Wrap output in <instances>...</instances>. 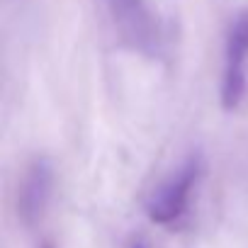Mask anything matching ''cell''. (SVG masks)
Wrapping results in <instances>:
<instances>
[{"label":"cell","instance_id":"1","mask_svg":"<svg viewBox=\"0 0 248 248\" xmlns=\"http://www.w3.org/2000/svg\"><path fill=\"white\" fill-rule=\"evenodd\" d=\"M202 156L192 154L187 156L166 180H161L146 197V214L154 224H173L178 221L190 202V195L202 175Z\"/></svg>","mask_w":248,"mask_h":248},{"label":"cell","instance_id":"4","mask_svg":"<svg viewBox=\"0 0 248 248\" xmlns=\"http://www.w3.org/2000/svg\"><path fill=\"white\" fill-rule=\"evenodd\" d=\"M107 5L124 39L139 49H149V44L156 42L158 30L144 0H107Z\"/></svg>","mask_w":248,"mask_h":248},{"label":"cell","instance_id":"5","mask_svg":"<svg viewBox=\"0 0 248 248\" xmlns=\"http://www.w3.org/2000/svg\"><path fill=\"white\" fill-rule=\"evenodd\" d=\"M134 248H144V246H134Z\"/></svg>","mask_w":248,"mask_h":248},{"label":"cell","instance_id":"3","mask_svg":"<svg viewBox=\"0 0 248 248\" xmlns=\"http://www.w3.org/2000/svg\"><path fill=\"white\" fill-rule=\"evenodd\" d=\"M51 190H54V166L49 163V158H34L25 170L17 197V212L25 224H37L42 219L51 200Z\"/></svg>","mask_w":248,"mask_h":248},{"label":"cell","instance_id":"2","mask_svg":"<svg viewBox=\"0 0 248 248\" xmlns=\"http://www.w3.org/2000/svg\"><path fill=\"white\" fill-rule=\"evenodd\" d=\"M248 88V8L238 10L229 25L224 42V73H221V107L236 112Z\"/></svg>","mask_w":248,"mask_h":248}]
</instances>
